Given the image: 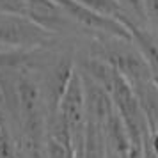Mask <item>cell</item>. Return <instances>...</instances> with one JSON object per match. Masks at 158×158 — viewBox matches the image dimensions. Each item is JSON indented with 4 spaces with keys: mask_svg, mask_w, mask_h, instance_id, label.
Masks as SVG:
<instances>
[{
    "mask_svg": "<svg viewBox=\"0 0 158 158\" xmlns=\"http://www.w3.org/2000/svg\"><path fill=\"white\" fill-rule=\"evenodd\" d=\"M46 107L43 101L41 87L29 73H20L18 77V107L15 124L23 146L32 158H43L44 139H46Z\"/></svg>",
    "mask_w": 158,
    "mask_h": 158,
    "instance_id": "6da1fadb",
    "label": "cell"
},
{
    "mask_svg": "<svg viewBox=\"0 0 158 158\" xmlns=\"http://www.w3.org/2000/svg\"><path fill=\"white\" fill-rule=\"evenodd\" d=\"M91 57H96L103 60L105 64H108L123 78L128 80L130 85H135V84H140L146 80H153L144 57L131 41L101 36L91 46Z\"/></svg>",
    "mask_w": 158,
    "mask_h": 158,
    "instance_id": "7a4b0ae2",
    "label": "cell"
},
{
    "mask_svg": "<svg viewBox=\"0 0 158 158\" xmlns=\"http://www.w3.org/2000/svg\"><path fill=\"white\" fill-rule=\"evenodd\" d=\"M57 43V36L41 29L37 23L23 15L0 13V46L32 50L52 48Z\"/></svg>",
    "mask_w": 158,
    "mask_h": 158,
    "instance_id": "3957f363",
    "label": "cell"
},
{
    "mask_svg": "<svg viewBox=\"0 0 158 158\" xmlns=\"http://www.w3.org/2000/svg\"><path fill=\"white\" fill-rule=\"evenodd\" d=\"M55 114L60 117V121L64 123L66 128L71 133L73 149L82 151L84 149V140H85L87 117L85 101H84V87H82V78H80L78 69H75V73H73Z\"/></svg>",
    "mask_w": 158,
    "mask_h": 158,
    "instance_id": "277c9868",
    "label": "cell"
},
{
    "mask_svg": "<svg viewBox=\"0 0 158 158\" xmlns=\"http://www.w3.org/2000/svg\"><path fill=\"white\" fill-rule=\"evenodd\" d=\"M75 69H77V66H75L73 53L64 52V53H53L50 62L39 71L41 78H43V85L39 87H41V94H43V101L48 115H53L57 112L59 103L62 100V94H64Z\"/></svg>",
    "mask_w": 158,
    "mask_h": 158,
    "instance_id": "5b68a950",
    "label": "cell"
},
{
    "mask_svg": "<svg viewBox=\"0 0 158 158\" xmlns=\"http://www.w3.org/2000/svg\"><path fill=\"white\" fill-rule=\"evenodd\" d=\"M55 2L75 25H80L87 30L98 32L100 36H110V37H117V39H124V41H131L130 30L119 20L103 16L100 13H94L91 9L80 6L75 0H55Z\"/></svg>",
    "mask_w": 158,
    "mask_h": 158,
    "instance_id": "8992f818",
    "label": "cell"
},
{
    "mask_svg": "<svg viewBox=\"0 0 158 158\" xmlns=\"http://www.w3.org/2000/svg\"><path fill=\"white\" fill-rule=\"evenodd\" d=\"M27 13L25 16L37 23L41 29L48 30L52 34H62L73 29L75 23L64 15V11L57 6L55 0H23Z\"/></svg>",
    "mask_w": 158,
    "mask_h": 158,
    "instance_id": "52a82bcc",
    "label": "cell"
},
{
    "mask_svg": "<svg viewBox=\"0 0 158 158\" xmlns=\"http://www.w3.org/2000/svg\"><path fill=\"white\" fill-rule=\"evenodd\" d=\"M78 73H80V78H82V87H84L85 117L89 123H93V124H96V126L101 128L105 124V121L115 112L114 103L110 100L108 93L100 84H96L93 78H89L82 71H78Z\"/></svg>",
    "mask_w": 158,
    "mask_h": 158,
    "instance_id": "ba28073f",
    "label": "cell"
},
{
    "mask_svg": "<svg viewBox=\"0 0 158 158\" xmlns=\"http://www.w3.org/2000/svg\"><path fill=\"white\" fill-rule=\"evenodd\" d=\"M124 27L130 30L131 43L140 52V55L144 57V60H146V64L151 71V78L158 85V34L146 29V27H140L133 22H126Z\"/></svg>",
    "mask_w": 158,
    "mask_h": 158,
    "instance_id": "9c48e42d",
    "label": "cell"
},
{
    "mask_svg": "<svg viewBox=\"0 0 158 158\" xmlns=\"http://www.w3.org/2000/svg\"><path fill=\"white\" fill-rule=\"evenodd\" d=\"M131 87H133L139 107L142 110L148 130L151 133V131L158 130V85L153 80H146V82L135 84Z\"/></svg>",
    "mask_w": 158,
    "mask_h": 158,
    "instance_id": "30bf717a",
    "label": "cell"
},
{
    "mask_svg": "<svg viewBox=\"0 0 158 158\" xmlns=\"http://www.w3.org/2000/svg\"><path fill=\"white\" fill-rule=\"evenodd\" d=\"M75 2H78L80 6L91 9L94 13H100V15H103V16L119 20L123 25L126 22H131L128 18V15L124 13V9L117 4V0H75Z\"/></svg>",
    "mask_w": 158,
    "mask_h": 158,
    "instance_id": "8fae6325",
    "label": "cell"
},
{
    "mask_svg": "<svg viewBox=\"0 0 158 158\" xmlns=\"http://www.w3.org/2000/svg\"><path fill=\"white\" fill-rule=\"evenodd\" d=\"M117 4L124 9V13L128 15V18L133 23L140 25V27H146V23L149 22L144 0H117Z\"/></svg>",
    "mask_w": 158,
    "mask_h": 158,
    "instance_id": "7c38bea8",
    "label": "cell"
},
{
    "mask_svg": "<svg viewBox=\"0 0 158 158\" xmlns=\"http://www.w3.org/2000/svg\"><path fill=\"white\" fill-rule=\"evenodd\" d=\"M0 158H16V146L9 126H6L0 133Z\"/></svg>",
    "mask_w": 158,
    "mask_h": 158,
    "instance_id": "4fadbf2b",
    "label": "cell"
},
{
    "mask_svg": "<svg viewBox=\"0 0 158 158\" xmlns=\"http://www.w3.org/2000/svg\"><path fill=\"white\" fill-rule=\"evenodd\" d=\"M0 13L7 15H23L27 13L23 0H0Z\"/></svg>",
    "mask_w": 158,
    "mask_h": 158,
    "instance_id": "5bb4252c",
    "label": "cell"
},
{
    "mask_svg": "<svg viewBox=\"0 0 158 158\" xmlns=\"http://www.w3.org/2000/svg\"><path fill=\"white\" fill-rule=\"evenodd\" d=\"M144 156L158 158V130L151 131L144 140Z\"/></svg>",
    "mask_w": 158,
    "mask_h": 158,
    "instance_id": "9a60e30c",
    "label": "cell"
},
{
    "mask_svg": "<svg viewBox=\"0 0 158 158\" xmlns=\"http://www.w3.org/2000/svg\"><path fill=\"white\" fill-rule=\"evenodd\" d=\"M107 158H119V156H117L115 153H112V151H110V149L107 148Z\"/></svg>",
    "mask_w": 158,
    "mask_h": 158,
    "instance_id": "2e32d148",
    "label": "cell"
},
{
    "mask_svg": "<svg viewBox=\"0 0 158 158\" xmlns=\"http://www.w3.org/2000/svg\"><path fill=\"white\" fill-rule=\"evenodd\" d=\"M7 126V123H6V119H0V133H2V130Z\"/></svg>",
    "mask_w": 158,
    "mask_h": 158,
    "instance_id": "e0dca14e",
    "label": "cell"
},
{
    "mask_svg": "<svg viewBox=\"0 0 158 158\" xmlns=\"http://www.w3.org/2000/svg\"><path fill=\"white\" fill-rule=\"evenodd\" d=\"M0 50H2V46H0Z\"/></svg>",
    "mask_w": 158,
    "mask_h": 158,
    "instance_id": "ac0fdd59",
    "label": "cell"
}]
</instances>
